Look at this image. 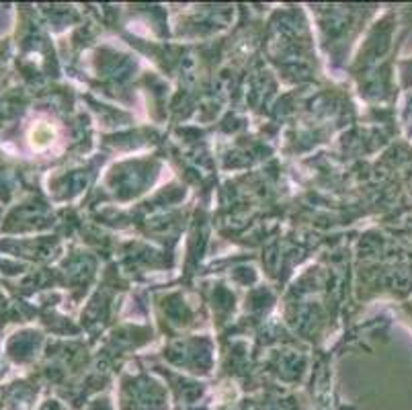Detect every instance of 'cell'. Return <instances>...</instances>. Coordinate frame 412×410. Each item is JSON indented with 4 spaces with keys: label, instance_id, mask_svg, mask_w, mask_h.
Listing matches in <instances>:
<instances>
[{
    "label": "cell",
    "instance_id": "6da1fadb",
    "mask_svg": "<svg viewBox=\"0 0 412 410\" xmlns=\"http://www.w3.org/2000/svg\"><path fill=\"white\" fill-rule=\"evenodd\" d=\"M54 142V127L48 123H37L31 131V144L37 148V150H43Z\"/></svg>",
    "mask_w": 412,
    "mask_h": 410
}]
</instances>
